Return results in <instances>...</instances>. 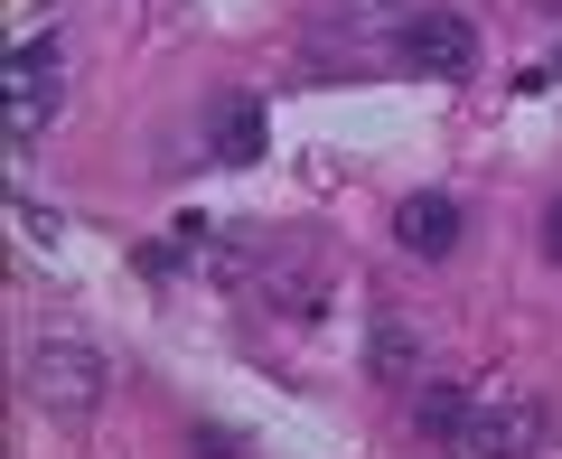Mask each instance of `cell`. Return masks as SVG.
Wrapping results in <instances>:
<instances>
[{"label": "cell", "instance_id": "3957f363", "mask_svg": "<svg viewBox=\"0 0 562 459\" xmlns=\"http://www.w3.org/2000/svg\"><path fill=\"white\" fill-rule=\"evenodd\" d=\"M0 85H10V150H29V141L57 122V103H66V47L57 38H29Z\"/></svg>", "mask_w": 562, "mask_h": 459}, {"label": "cell", "instance_id": "8992f818", "mask_svg": "<svg viewBox=\"0 0 562 459\" xmlns=\"http://www.w3.org/2000/svg\"><path fill=\"white\" fill-rule=\"evenodd\" d=\"M366 366H375V384H422V376H431V347H422V328L403 320V310H375V328H366Z\"/></svg>", "mask_w": 562, "mask_h": 459}, {"label": "cell", "instance_id": "7a4b0ae2", "mask_svg": "<svg viewBox=\"0 0 562 459\" xmlns=\"http://www.w3.org/2000/svg\"><path fill=\"white\" fill-rule=\"evenodd\" d=\"M543 432H553V403L535 394V384H487L479 413H469V459H535Z\"/></svg>", "mask_w": 562, "mask_h": 459}, {"label": "cell", "instance_id": "6da1fadb", "mask_svg": "<svg viewBox=\"0 0 562 459\" xmlns=\"http://www.w3.org/2000/svg\"><path fill=\"white\" fill-rule=\"evenodd\" d=\"M20 384H29V403H38V413L85 422V413L103 403V384H113V366H103V347H94V338L57 328V338H38V347L20 357Z\"/></svg>", "mask_w": 562, "mask_h": 459}, {"label": "cell", "instance_id": "30bf717a", "mask_svg": "<svg viewBox=\"0 0 562 459\" xmlns=\"http://www.w3.org/2000/svg\"><path fill=\"white\" fill-rule=\"evenodd\" d=\"M543 262H562V198L543 206Z\"/></svg>", "mask_w": 562, "mask_h": 459}, {"label": "cell", "instance_id": "52a82bcc", "mask_svg": "<svg viewBox=\"0 0 562 459\" xmlns=\"http://www.w3.org/2000/svg\"><path fill=\"white\" fill-rule=\"evenodd\" d=\"M469 413H479L469 384H441V376L413 384V432H422V440H469Z\"/></svg>", "mask_w": 562, "mask_h": 459}, {"label": "cell", "instance_id": "277c9868", "mask_svg": "<svg viewBox=\"0 0 562 459\" xmlns=\"http://www.w3.org/2000/svg\"><path fill=\"white\" fill-rule=\"evenodd\" d=\"M394 57L413 66V76H431V85H460L469 66H479V38H469V20H450V10H422L394 38Z\"/></svg>", "mask_w": 562, "mask_h": 459}, {"label": "cell", "instance_id": "ba28073f", "mask_svg": "<svg viewBox=\"0 0 562 459\" xmlns=\"http://www.w3.org/2000/svg\"><path fill=\"white\" fill-rule=\"evenodd\" d=\"M262 300H272V310H291V320H319V310H328V262H310V254L272 262V281H262Z\"/></svg>", "mask_w": 562, "mask_h": 459}, {"label": "cell", "instance_id": "5b68a950", "mask_svg": "<svg viewBox=\"0 0 562 459\" xmlns=\"http://www.w3.org/2000/svg\"><path fill=\"white\" fill-rule=\"evenodd\" d=\"M460 235H469V216H460V198H441V188H413V198L394 206V244L413 262H450Z\"/></svg>", "mask_w": 562, "mask_h": 459}, {"label": "cell", "instance_id": "9c48e42d", "mask_svg": "<svg viewBox=\"0 0 562 459\" xmlns=\"http://www.w3.org/2000/svg\"><path fill=\"white\" fill-rule=\"evenodd\" d=\"M216 150H225V160H262V113H254V103H225V113H216Z\"/></svg>", "mask_w": 562, "mask_h": 459}]
</instances>
